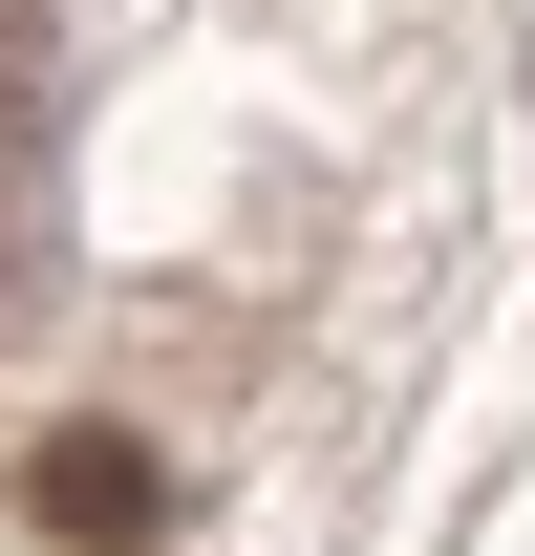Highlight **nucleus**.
<instances>
[{
    "mask_svg": "<svg viewBox=\"0 0 535 556\" xmlns=\"http://www.w3.org/2000/svg\"><path fill=\"white\" fill-rule=\"evenodd\" d=\"M22 514H43L65 556H129L150 514H172V471H150L129 428H43V450H22Z\"/></svg>",
    "mask_w": 535,
    "mask_h": 556,
    "instance_id": "1",
    "label": "nucleus"
},
{
    "mask_svg": "<svg viewBox=\"0 0 535 556\" xmlns=\"http://www.w3.org/2000/svg\"><path fill=\"white\" fill-rule=\"evenodd\" d=\"M43 129V22H22V0H0V150Z\"/></svg>",
    "mask_w": 535,
    "mask_h": 556,
    "instance_id": "2",
    "label": "nucleus"
}]
</instances>
